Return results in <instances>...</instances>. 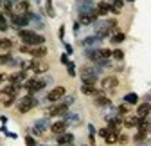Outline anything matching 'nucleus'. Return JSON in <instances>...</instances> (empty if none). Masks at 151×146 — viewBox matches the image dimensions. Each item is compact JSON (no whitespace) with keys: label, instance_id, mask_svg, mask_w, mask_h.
I'll return each mask as SVG.
<instances>
[{"label":"nucleus","instance_id":"6","mask_svg":"<svg viewBox=\"0 0 151 146\" xmlns=\"http://www.w3.org/2000/svg\"><path fill=\"white\" fill-rule=\"evenodd\" d=\"M11 22H13L14 25H18V27H25V25L31 22L29 13H27V14H16V13H13V14H11Z\"/></svg>","mask_w":151,"mask_h":146},{"label":"nucleus","instance_id":"30","mask_svg":"<svg viewBox=\"0 0 151 146\" xmlns=\"http://www.w3.org/2000/svg\"><path fill=\"white\" fill-rule=\"evenodd\" d=\"M146 134H147V132H139V134L135 135V142H140V141H144V139H146Z\"/></svg>","mask_w":151,"mask_h":146},{"label":"nucleus","instance_id":"34","mask_svg":"<svg viewBox=\"0 0 151 146\" xmlns=\"http://www.w3.org/2000/svg\"><path fill=\"white\" fill-rule=\"evenodd\" d=\"M25 144H27V146H34L36 142H34V139H32V137H25Z\"/></svg>","mask_w":151,"mask_h":146},{"label":"nucleus","instance_id":"5","mask_svg":"<svg viewBox=\"0 0 151 146\" xmlns=\"http://www.w3.org/2000/svg\"><path fill=\"white\" fill-rule=\"evenodd\" d=\"M68 112V105L67 103H60V105H54L47 110V116H65Z\"/></svg>","mask_w":151,"mask_h":146},{"label":"nucleus","instance_id":"17","mask_svg":"<svg viewBox=\"0 0 151 146\" xmlns=\"http://www.w3.org/2000/svg\"><path fill=\"white\" fill-rule=\"evenodd\" d=\"M149 114H151V105L149 103H142V105L137 106V116L139 117H147Z\"/></svg>","mask_w":151,"mask_h":146},{"label":"nucleus","instance_id":"10","mask_svg":"<svg viewBox=\"0 0 151 146\" xmlns=\"http://www.w3.org/2000/svg\"><path fill=\"white\" fill-rule=\"evenodd\" d=\"M97 11H92V13H86V14H79V24L83 25H88V24H93L97 20Z\"/></svg>","mask_w":151,"mask_h":146},{"label":"nucleus","instance_id":"23","mask_svg":"<svg viewBox=\"0 0 151 146\" xmlns=\"http://www.w3.org/2000/svg\"><path fill=\"white\" fill-rule=\"evenodd\" d=\"M126 40V34L124 33H115V34H111V43H122Z\"/></svg>","mask_w":151,"mask_h":146},{"label":"nucleus","instance_id":"28","mask_svg":"<svg viewBox=\"0 0 151 146\" xmlns=\"http://www.w3.org/2000/svg\"><path fill=\"white\" fill-rule=\"evenodd\" d=\"M11 61V56L9 54H0V65H6V63H9Z\"/></svg>","mask_w":151,"mask_h":146},{"label":"nucleus","instance_id":"24","mask_svg":"<svg viewBox=\"0 0 151 146\" xmlns=\"http://www.w3.org/2000/svg\"><path fill=\"white\" fill-rule=\"evenodd\" d=\"M124 103H128V105H137V103H139V96L133 94V92H131V94H126V96H124Z\"/></svg>","mask_w":151,"mask_h":146},{"label":"nucleus","instance_id":"18","mask_svg":"<svg viewBox=\"0 0 151 146\" xmlns=\"http://www.w3.org/2000/svg\"><path fill=\"white\" fill-rule=\"evenodd\" d=\"M110 9H111V4H108V2H99V4L96 6V11H97V14H99V16L108 14V13H110Z\"/></svg>","mask_w":151,"mask_h":146},{"label":"nucleus","instance_id":"20","mask_svg":"<svg viewBox=\"0 0 151 146\" xmlns=\"http://www.w3.org/2000/svg\"><path fill=\"white\" fill-rule=\"evenodd\" d=\"M99 42H101L99 36H90V38H85L81 43H83V47H96V49H97Z\"/></svg>","mask_w":151,"mask_h":146},{"label":"nucleus","instance_id":"2","mask_svg":"<svg viewBox=\"0 0 151 146\" xmlns=\"http://www.w3.org/2000/svg\"><path fill=\"white\" fill-rule=\"evenodd\" d=\"M81 78H83V83L96 85L97 78H99V70L97 69H92V67H83L81 69Z\"/></svg>","mask_w":151,"mask_h":146},{"label":"nucleus","instance_id":"15","mask_svg":"<svg viewBox=\"0 0 151 146\" xmlns=\"http://www.w3.org/2000/svg\"><path fill=\"white\" fill-rule=\"evenodd\" d=\"M74 142V135L72 134H61V135H58V144L60 146H70Z\"/></svg>","mask_w":151,"mask_h":146},{"label":"nucleus","instance_id":"16","mask_svg":"<svg viewBox=\"0 0 151 146\" xmlns=\"http://www.w3.org/2000/svg\"><path fill=\"white\" fill-rule=\"evenodd\" d=\"M14 11H16V14H27L29 13V2H27V0H20V2H16Z\"/></svg>","mask_w":151,"mask_h":146},{"label":"nucleus","instance_id":"11","mask_svg":"<svg viewBox=\"0 0 151 146\" xmlns=\"http://www.w3.org/2000/svg\"><path fill=\"white\" fill-rule=\"evenodd\" d=\"M50 132L56 135H61L67 132V121H56L54 124H50Z\"/></svg>","mask_w":151,"mask_h":146},{"label":"nucleus","instance_id":"22","mask_svg":"<svg viewBox=\"0 0 151 146\" xmlns=\"http://www.w3.org/2000/svg\"><path fill=\"white\" fill-rule=\"evenodd\" d=\"M96 105H97V106H110V105H111V101H110L106 96L99 94V96H96Z\"/></svg>","mask_w":151,"mask_h":146},{"label":"nucleus","instance_id":"25","mask_svg":"<svg viewBox=\"0 0 151 146\" xmlns=\"http://www.w3.org/2000/svg\"><path fill=\"white\" fill-rule=\"evenodd\" d=\"M13 47V42L9 40V38H2L0 40V49H4V51H9Z\"/></svg>","mask_w":151,"mask_h":146},{"label":"nucleus","instance_id":"27","mask_svg":"<svg viewBox=\"0 0 151 146\" xmlns=\"http://www.w3.org/2000/svg\"><path fill=\"white\" fill-rule=\"evenodd\" d=\"M111 56L115 58V60H119V61H121V60L124 58V52H122L121 49H115V51H111Z\"/></svg>","mask_w":151,"mask_h":146},{"label":"nucleus","instance_id":"3","mask_svg":"<svg viewBox=\"0 0 151 146\" xmlns=\"http://www.w3.org/2000/svg\"><path fill=\"white\" fill-rule=\"evenodd\" d=\"M38 105V101L32 98V96H25V98H22L20 99V103H18V112L20 114H25V112H29L32 106H36Z\"/></svg>","mask_w":151,"mask_h":146},{"label":"nucleus","instance_id":"13","mask_svg":"<svg viewBox=\"0 0 151 146\" xmlns=\"http://www.w3.org/2000/svg\"><path fill=\"white\" fill-rule=\"evenodd\" d=\"M81 92L86 94V96H99L101 92L96 88V85H90V83H83L81 85Z\"/></svg>","mask_w":151,"mask_h":146},{"label":"nucleus","instance_id":"12","mask_svg":"<svg viewBox=\"0 0 151 146\" xmlns=\"http://www.w3.org/2000/svg\"><path fill=\"white\" fill-rule=\"evenodd\" d=\"M14 98H16V96L6 92V90H0V103H2L4 106H11V105L14 103Z\"/></svg>","mask_w":151,"mask_h":146},{"label":"nucleus","instance_id":"29","mask_svg":"<svg viewBox=\"0 0 151 146\" xmlns=\"http://www.w3.org/2000/svg\"><path fill=\"white\" fill-rule=\"evenodd\" d=\"M7 29V22H6V18H4V14L0 13V31H6Z\"/></svg>","mask_w":151,"mask_h":146},{"label":"nucleus","instance_id":"38","mask_svg":"<svg viewBox=\"0 0 151 146\" xmlns=\"http://www.w3.org/2000/svg\"><path fill=\"white\" fill-rule=\"evenodd\" d=\"M128 2H133V0H128Z\"/></svg>","mask_w":151,"mask_h":146},{"label":"nucleus","instance_id":"35","mask_svg":"<svg viewBox=\"0 0 151 146\" xmlns=\"http://www.w3.org/2000/svg\"><path fill=\"white\" fill-rule=\"evenodd\" d=\"M68 74L70 76H76V70H74V65L72 63H68Z\"/></svg>","mask_w":151,"mask_h":146},{"label":"nucleus","instance_id":"36","mask_svg":"<svg viewBox=\"0 0 151 146\" xmlns=\"http://www.w3.org/2000/svg\"><path fill=\"white\" fill-rule=\"evenodd\" d=\"M61 61H63V63H67V65H68V58H67V54H63V56H61Z\"/></svg>","mask_w":151,"mask_h":146},{"label":"nucleus","instance_id":"8","mask_svg":"<svg viewBox=\"0 0 151 146\" xmlns=\"http://www.w3.org/2000/svg\"><path fill=\"white\" fill-rule=\"evenodd\" d=\"M24 87L29 90V92H36V90H42L45 87V81H42V80H27L24 83Z\"/></svg>","mask_w":151,"mask_h":146},{"label":"nucleus","instance_id":"1","mask_svg":"<svg viewBox=\"0 0 151 146\" xmlns=\"http://www.w3.org/2000/svg\"><path fill=\"white\" fill-rule=\"evenodd\" d=\"M18 34H20V38L24 40V43L29 45V47L43 45V42H45V38H43L42 34H38V33H34V31H29V29H22Z\"/></svg>","mask_w":151,"mask_h":146},{"label":"nucleus","instance_id":"32","mask_svg":"<svg viewBox=\"0 0 151 146\" xmlns=\"http://www.w3.org/2000/svg\"><path fill=\"white\" fill-rule=\"evenodd\" d=\"M108 134H110V128H101V130H99V135H101V137H106Z\"/></svg>","mask_w":151,"mask_h":146},{"label":"nucleus","instance_id":"37","mask_svg":"<svg viewBox=\"0 0 151 146\" xmlns=\"http://www.w3.org/2000/svg\"><path fill=\"white\" fill-rule=\"evenodd\" d=\"M4 80H7V76H6V74H0V83H2Z\"/></svg>","mask_w":151,"mask_h":146},{"label":"nucleus","instance_id":"33","mask_svg":"<svg viewBox=\"0 0 151 146\" xmlns=\"http://www.w3.org/2000/svg\"><path fill=\"white\" fill-rule=\"evenodd\" d=\"M119 114H128V105H121L119 106Z\"/></svg>","mask_w":151,"mask_h":146},{"label":"nucleus","instance_id":"19","mask_svg":"<svg viewBox=\"0 0 151 146\" xmlns=\"http://www.w3.org/2000/svg\"><path fill=\"white\" fill-rule=\"evenodd\" d=\"M139 121H140L139 116H128V117L122 121V124L126 126V128H133V126H139Z\"/></svg>","mask_w":151,"mask_h":146},{"label":"nucleus","instance_id":"31","mask_svg":"<svg viewBox=\"0 0 151 146\" xmlns=\"http://www.w3.org/2000/svg\"><path fill=\"white\" fill-rule=\"evenodd\" d=\"M119 142L121 144H126L128 142V135L126 134H119Z\"/></svg>","mask_w":151,"mask_h":146},{"label":"nucleus","instance_id":"14","mask_svg":"<svg viewBox=\"0 0 151 146\" xmlns=\"http://www.w3.org/2000/svg\"><path fill=\"white\" fill-rule=\"evenodd\" d=\"M79 13L81 14H86V13H92V11H96V6H93L90 0H83V2H79Z\"/></svg>","mask_w":151,"mask_h":146},{"label":"nucleus","instance_id":"7","mask_svg":"<svg viewBox=\"0 0 151 146\" xmlns=\"http://www.w3.org/2000/svg\"><path fill=\"white\" fill-rule=\"evenodd\" d=\"M63 96H65V87H56V88H52L50 92H49L47 99H49L50 103H56V101H60Z\"/></svg>","mask_w":151,"mask_h":146},{"label":"nucleus","instance_id":"9","mask_svg":"<svg viewBox=\"0 0 151 146\" xmlns=\"http://www.w3.org/2000/svg\"><path fill=\"white\" fill-rule=\"evenodd\" d=\"M117 85H119V80H117L115 76H106V78L101 81L103 90H113V88H117Z\"/></svg>","mask_w":151,"mask_h":146},{"label":"nucleus","instance_id":"4","mask_svg":"<svg viewBox=\"0 0 151 146\" xmlns=\"http://www.w3.org/2000/svg\"><path fill=\"white\" fill-rule=\"evenodd\" d=\"M31 69H32V72H36V74H43V72L49 70V63L42 61L40 58H34L32 63H31Z\"/></svg>","mask_w":151,"mask_h":146},{"label":"nucleus","instance_id":"21","mask_svg":"<svg viewBox=\"0 0 151 146\" xmlns=\"http://www.w3.org/2000/svg\"><path fill=\"white\" fill-rule=\"evenodd\" d=\"M104 141H106L108 144H113V142H117V141H119V132H117V130H110V134L104 137Z\"/></svg>","mask_w":151,"mask_h":146},{"label":"nucleus","instance_id":"26","mask_svg":"<svg viewBox=\"0 0 151 146\" xmlns=\"http://www.w3.org/2000/svg\"><path fill=\"white\" fill-rule=\"evenodd\" d=\"M99 54H101V60H108L111 56V51L110 49H99Z\"/></svg>","mask_w":151,"mask_h":146}]
</instances>
